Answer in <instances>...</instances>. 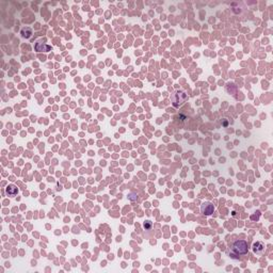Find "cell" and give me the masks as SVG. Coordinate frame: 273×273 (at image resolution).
Masks as SVG:
<instances>
[{
	"label": "cell",
	"mask_w": 273,
	"mask_h": 273,
	"mask_svg": "<svg viewBox=\"0 0 273 273\" xmlns=\"http://www.w3.org/2000/svg\"><path fill=\"white\" fill-rule=\"evenodd\" d=\"M183 99H187V95H186L183 92H182V91L175 92L174 97H173V105L175 107L182 106V105L183 104V102H185Z\"/></svg>",
	"instance_id": "7a4b0ae2"
},
{
	"label": "cell",
	"mask_w": 273,
	"mask_h": 273,
	"mask_svg": "<svg viewBox=\"0 0 273 273\" xmlns=\"http://www.w3.org/2000/svg\"><path fill=\"white\" fill-rule=\"evenodd\" d=\"M213 210H214V208L211 203H205V204L202 206V212L204 214H206V216L211 214L212 212H213Z\"/></svg>",
	"instance_id": "3957f363"
},
{
	"label": "cell",
	"mask_w": 273,
	"mask_h": 273,
	"mask_svg": "<svg viewBox=\"0 0 273 273\" xmlns=\"http://www.w3.org/2000/svg\"><path fill=\"white\" fill-rule=\"evenodd\" d=\"M253 250H254V252L257 253V254H261V253L263 252V250H265V245H263V242H256L253 245Z\"/></svg>",
	"instance_id": "5b68a950"
},
{
	"label": "cell",
	"mask_w": 273,
	"mask_h": 273,
	"mask_svg": "<svg viewBox=\"0 0 273 273\" xmlns=\"http://www.w3.org/2000/svg\"><path fill=\"white\" fill-rule=\"evenodd\" d=\"M21 34H23L24 37H26V39H28V37H31V34H32V32H31V30L29 28H24L23 30H21Z\"/></svg>",
	"instance_id": "52a82bcc"
},
{
	"label": "cell",
	"mask_w": 273,
	"mask_h": 273,
	"mask_svg": "<svg viewBox=\"0 0 273 273\" xmlns=\"http://www.w3.org/2000/svg\"><path fill=\"white\" fill-rule=\"evenodd\" d=\"M249 252V245L244 240H236L228 250V255L233 259H239L241 256H244Z\"/></svg>",
	"instance_id": "6da1fadb"
},
{
	"label": "cell",
	"mask_w": 273,
	"mask_h": 273,
	"mask_svg": "<svg viewBox=\"0 0 273 273\" xmlns=\"http://www.w3.org/2000/svg\"><path fill=\"white\" fill-rule=\"evenodd\" d=\"M17 192H18L17 188L15 187V186H13V185L9 186V187L6 188V194H8V195H10V196H14V195H16Z\"/></svg>",
	"instance_id": "8992f818"
},
{
	"label": "cell",
	"mask_w": 273,
	"mask_h": 273,
	"mask_svg": "<svg viewBox=\"0 0 273 273\" xmlns=\"http://www.w3.org/2000/svg\"><path fill=\"white\" fill-rule=\"evenodd\" d=\"M51 49L50 46H48L46 43H42V42H39L35 45V50L37 51H49Z\"/></svg>",
	"instance_id": "277c9868"
}]
</instances>
